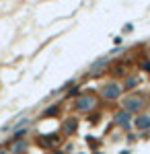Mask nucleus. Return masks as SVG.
Instances as JSON below:
<instances>
[{
    "mask_svg": "<svg viewBox=\"0 0 150 154\" xmlns=\"http://www.w3.org/2000/svg\"><path fill=\"white\" fill-rule=\"evenodd\" d=\"M56 113H58V107H52V109L45 111V115H56Z\"/></svg>",
    "mask_w": 150,
    "mask_h": 154,
    "instance_id": "10",
    "label": "nucleus"
},
{
    "mask_svg": "<svg viewBox=\"0 0 150 154\" xmlns=\"http://www.w3.org/2000/svg\"><path fill=\"white\" fill-rule=\"evenodd\" d=\"M76 128H78V121H76L74 117H70L68 121L64 123V131H66V134H74V131H76Z\"/></svg>",
    "mask_w": 150,
    "mask_h": 154,
    "instance_id": "6",
    "label": "nucleus"
},
{
    "mask_svg": "<svg viewBox=\"0 0 150 154\" xmlns=\"http://www.w3.org/2000/svg\"><path fill=\"white\" fill-rule=\"evenodd\" d=\"M113 74H117V76H119V74H123V68H121V66H115V68H113Z\"/></svg>",
    "mask_w": 150,
    "mask_h": 154,
    "instance_id": "11",
    "label": "nucleus"
},
{
    "mask_svg": "<svg viewBox=\"0 0 150 154\" xmlns=\"http://www.w3.org/2000/svg\"><path fill=\"white\" fill-rule=\"evenodd\" d=\"M37 142H39V146H43V148H54L58 144V136H54V138H39Z\"/></svg>",
    "mask_w": 150,
    "mask_h": 154,
    "instance_id": "5",
    "label": "nucleus"
},
{
    "mask_svg": "<svg viewBox=\"0 0 150 154\" xmlns=\"http://www.w3.org/2000/svg\"><path fill=\"white\" fill-rule=\"evenodd\" d=\"M134 123L138 130H150V115H140V117H136Z\"/></svg>",
    "mask_w": 150,
    "mask_h": 154,
    "instance_id": "4",
    "label": "nucleus"
},
{
    "mask_svg": "<svg viewBox=\"0 0 150 154\" xmlns=\"http://www.w3.org/2000/svg\"><path fill=\"white\" fill-rule=\"evenodd\" d=\"M142 70H146V72H150V62H144V64H142Z\"/></svg>",
    "mask_w": 150,
    "mask_h": 154,
    "instance_id": "12",
    "label": "nucleus"
},
{
    "mask_svg": "<svg viewBox=\"0 0 150 154\" xmlns=\"http://www.w3.org/2000/svg\"><path fill=\"white\" fill-rule=\"evenodd\" d=\"M25 146H27V144H25V142H19V144L14 142V144H12V146H11V150H14V152H17V150H25Z\"/></svg>",
    "mask_w": 150,
    "mask_h": 154,
    "instance_id": "8",
    "label": "nucleus"
},
{
    "mask_svg": "<svg viewBox=\"0 0 150 154\" xmlns=\"http://www.w3.org/2000/svg\"><path fill=\"white\" fill-rule=\"evenodd\" d=\"M76 109L78 111H82V113H86V111H91L92 107H95V97L92 95H84V97H80L78 101H76Z\"/></svg>",
    "mask_w": 150,
    "mask_h": 154,
    "instance_id": "2",
    "label": "nucleus"
},
{
    "mask_svg": "<svg viewBox=\"0 0 150 154\" xmlns=\"http://www.w3.org/2000/svg\"><path fill=\"white\" fill-rule=\"evenodd\" d=\"M115 119H117V123H119V125H127L130 115H127V111H121V113H117V115H115Z\"/></svg>",
    "mask_w": 150,
    "mask_h": 154,
    "instance_id": "7",
    "label": "nucleus"
},
{
    "mask_svg": "<svg viewBox=\"0 0 150 154\" xmlns=\"http://www.w3.org/2000/svg\"><path fill=\"white\" fill-rule=\"evenodd\" d=\"M138 82V80H136V78H127L126 80V86H123V88H134V84Z\"/></svg>",
    "mask_w": 150,
    "mask_h": 154,
    "instance_id": "9",
    "label": "nucleus"
},
{
    "mask_svg": "<svg viewBox=\"0 0 150 154\" xmlns=\"http://www.w3.org/2000/svg\"><path fill=\"white\" fill-rule=\"evenodd\" d=\"M144 107V101H142V97H127L126 101H123V109H126L127 113H136Z\"/></svg>",
    "mask_w": 150,
    "mask_h": 154,
    "instance_id": "1",
    "label": "nucleus"
},
{
    "mask_svg": "<svg viewBox=\"0 0 150 154\" xmlns=\"http://www.w3.org/2000/svg\"><path fill=\"white\" fill-rule=\"evenodd\" d=\"M119 93H121V86H119V84H105L103 91H101V95H103L107 101L117 99V97H119Z\"/></svg>",
    "mask_w": 150,
    "mask_h": 154,
    "instance_id": "3",
    "label": "nucleus"
}]
</instances>
